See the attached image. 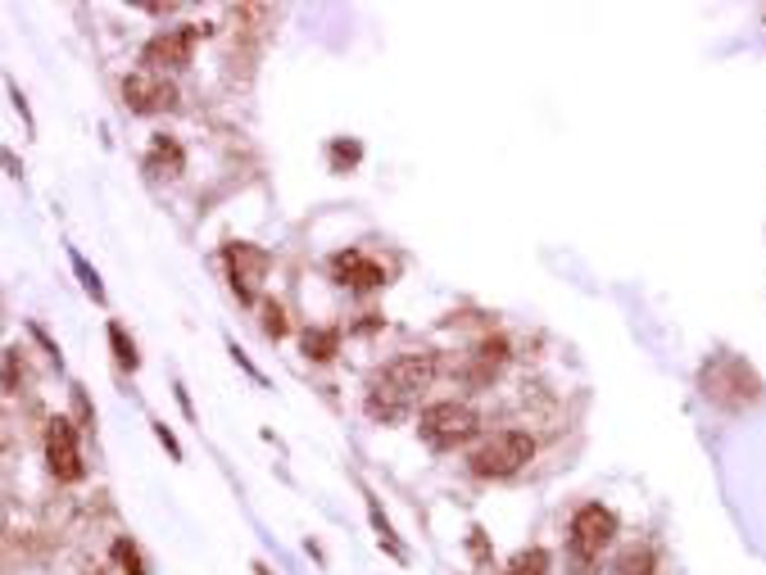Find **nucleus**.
<instances>
[{
	"label": "nucleus",
	"instance_id": "obj_9",
	"mask_svg": "<svg viewBox=\"0 0 766 575\" xmlns=\"http://www.w3.org/2000/svg\"><path fill=\"white\" fill-rule=\"evenodd\" d=\"M267 250H259V245H250V241H232L227 245V273H232V290L250 303L254 299V290H259V281L267 277Z\"/></svg>",
	"mask_w": 766,
	"mask_h": 575
},
{
	"label": "nucleus",
	"instance_id": "obj_14",
	"mask_svg": "<svg viewBox=\"0 0 766 575\" xmlns=\"http://www.w3.org/2000/svg\"><path fill=\"white\" fill-rule=\"evenodd\" d=\"M504 575H549V553L545 549H522Z\"/></svg>",
	"mask_w": 766,
	"mask_h": 575
},
{
	"label": "nucleus",
	"instance_id": "obj_2",
	"mask_svg": "<svg viewBox=\"0 0 766 575\" xmlns=\"http://www.w3.org/2000/svg\"><path fill=\"white\" fill-rule=\"evenodd\" d=\"M530 457H535V440L526 431H494L472 449L468 463L485 480H504V476H517Z\"/></svg>",
	"mask_w": 766,
	"mask_h": 575
},
{
	"label": "nucleus",
	"instance_id": "obj_17",
	"mask_svg": "<svg viewBox=\"0 0 766 575\" xmlns=\"http://www.w3.org/2000/svg\"><path fill=\"white\" fill-rule=\"evenodd\" d=\"M263 331L273 335V340H282V335H286V309H282L277 299H267V303H263Z\"/></svg>",
	"mask_w": 766,
	"mask_h": 575
},
{
	"label": "nucleus",
	"instance_id": "obj_3",
	"mask_svg": "<svg viewBox=\"0 0 766 575\" xmlns=\"http://www.w3.org/2000/svg\"><path fill=\"white\" fill-rule=\"evenodd\" d=\"M612 534H617V517H612L603 504H586L577 517H571V566H577L581 575L603 557V549L612 544Z\"/></svg>",
	"mask_w": 766,
	"mask_h": 575
},
{
	"label": "nucleus",
	"instance_id": "obj_12",
	"mask_svg": "<svg viewBox=\"0 0 766 575\" xmlns=\"http://www.w3.org/2000/svg\"><path fill=\"white\" fill-rule=\"evenodd\" d=\"M299 350H304V358L327 363V358H336V350H340V331H331V327H309V331L299 335Z\"/></svg>",
	"mask_w": 766,
	"mask_h": 575
},
{
	"label": "nucleus",
	"instance_id": "obj_20",
	"mask_svg": "<svg viewBox=\"0 0 766 575\" xmlns=\"http://www.w3.org/2000/svg\"><path fill=\"white\" fill-rule=\"evenodd\" d=\"M344 159L354 164V159H359V145H344V141H340V145H336V168H340Z\"/></svg>",
	"mask_w": 766,
	"mask_h": 575
},
{
	"label": "nucleus",
	"instance_id": "obj_1",
	"mask_svg": "<svg viewBox=\"0 0 766 575\" xmlns=\"http://www.w3.org/2000/svg\"><path fill=\"white\" fill-rule=\"evenodd\" d=\"M436 380V358L431 354H400L386 367H376V376L368 380V417L372 421H404L423 390Z\"/></svg>",
	"mask_w": 766,
	"mask_h": 575
},
{
	"label": "nucleus",
	"instance_id": "obj_18",
	"mask_svg": "<svg viewBox=\"0 0 766 575\" xmlns=\"http://www.w3.org/2000/svg\"><path fill=\"white\" fill-rule=\"evenodd\" d=\"M113 557H119V566H123V575H145V562H141V553L128 544V540H119L113 544Z\"/></svg>",
	"mask_w": 766,
	"mask_h": 575
},
{
	"label": "nucleus",
	"instance_id": "obj_21",
	"mask_svg": "<svg viewBox=\"0 0 766 575\" xmlns=\"http://www.w3.org/2000/svg\"><path fill=\"white\" fill-rule=\"evenodd\" d=\"M155 435H160V440L168 444V453H173V457H182V444H177V440L168 435V427H155Z\"/></svg>",
	"mask_w": 766,
	"mask_h": 575
},
{
	"label": "nucleus",
	"instance_id": "obj_15",
	"mask_svg": "<svg viewBox=\"0 0 766 575\" xmlns=\"http://www.w3.org/2000/svg\"><path fill=\"white\" fill-rule=\"evenodd\" d=\"M109 344H113V358H119V367H123V372H136L141 354H136V344L128 340V331H123L119 322H109Z\"/></svg>",
	"mask_w": 766,
	"mask_h": 575
},
{
	"label": "nucleus",
	"instance_id": "obj_19",
	"mask_svg": "<svg viewBox=\"0 0 766 575\" xmlns=\"http://www.w3.org/2000/svg\"><path fill=\"white\" fill-rule=\"evenodd\" d=\"M73 267H78V277H83V286H87V295L91 299H105V286H100V277L91 273V263L78 254V250H73Z\"/></svg>",
	"mask_w": 766,
	"mask_h": 575
},
{
	"label": "nucleus",
	"instance_id": "obj_4",
	"mask_svg": "<svg viewBox=\"0 0 766 575\" xmlns=\"http://www.w3.org/2000/svg\"><path fill=\"white\" fill-rule=\"evenodd\" d=\"M417 435H423L431 449H453L463 444L468 435H477V412L468 403H427L423 412H417Z\"/></svg>",
	"mask_w": 766,
	"mask_h": 575
},
{
	"label": "nucleus",
	"instance_id": "obj_13",
	"mask_svg": "<svg viewBox=\"0 0 766 575\" xmlns=\"http://www.w3.org/2000/svg\"><path fill=\"white\" fill-rule=\"evenodd\" d=\"M617 571H622V575H654V571H658V557H654V549H648V544H631V549L622 553Z\"/></svg>",
	"mask_w": 766,
	"mask_h": 575
},
{
	"label": "nucleus",
	"instance_id": "obj_6",
	"mask_svg": "<svg viewBox=\"0 0 766 575\" xmlns=\"http://www.w3.org/2000/svg\"><path fill=\"white\" fill-rule=\"evenodd\" d=\"M200 32L209 27H173V32H160V36H150L145 51H141V64L150 73H168V68H186L190 55H196V42H200Z\"/></svg>",
	"mask_w": 766,
	"mask_h": 575
},
{
	"label": "nucleus",
	"instance_id": "obj_11",
	"mask_svg": "<svg viewBox=\"0 0 766 575\" xmlns=\"http://www.w3.org/2000/svg\"><path fill=\"white\" fill-rule=\"evenodd\" d=\"M182 164H186L182 145L168 141V136H155V145H150V155H145V173H155V177H177Z\"/></svg>",
	"mask_w": 766,
	"mask_h": 575
},
{
	"label": "nucleus",
	"instance_id": "obj_10",
	"mask_svg": "<svg viewBox=\"0 0 766 575\" xmlns=\"http://www.w3.org/2000/svg\"><path fill=\"white\" fill-rule=\"evenodd\" d=\"M331 277L340 286H354V290H376V286H386V267L376 258H368L363 250H340L331 258Z\"/></svg>",
	"mask_w": 766,
	"mask_h": 575
},
{
	"label": "nucleus",
	"instance_id": "obj_8",
	"mask_svg": "<svg viewBox=\"0 0 766 575\" xmlns=\"http://www.w3.org/2000/svg\"><path fill=\"white\" fill-rule=\"evenodd\" d=\"M46 463L55 472V480H83V449H78V431H73L68 417H55L46 427Z\"/></svg>",
	"mask_w": 766,
	"mask_h": 575
},
{
	"label": "nucleus",
	"instance_id": "obj_16",
	"mask_svg": "<svg viewBox=\"0 0 766 575\" xmlns=\"http://www.w3.org/2000/svg\"><path fill=\"white\" fill-rule=\"evenodd\" d=\"M368 512H372V526H376V540H381V549H391V553H395V557L404 562L408 553H404V544L395 540V526H391L386 517H381V504H376V498H372V494H368Z\"/></svg>",
	"mask_w": 766,
	"mask_h": 575
},
{
	"label": "nucleus",
	"instance_id": "obj_5",
	"mask_svg": "<svg viewBox=\"0 0 766 575\" xmlns=\"http://www.w3.org/2000/svg\"><path fill=\"white\" fill-rule=\"evenodd\" d=\"M703 395L712 403H721V408H744V403H757L762 386H757V376L740 358H716L703 372Z\"/></svg>",
	"mask_w": 766,
	"mask_h": 575
},
{
	"label": "nucleus",
	"instance_id": "obj_7",
	"mask_svg": "<svg viewBox=\"0 0 766 575\" xmlns=\"http://www.w3.org/2000/svg\"><path fill=\"white\" fill-rule=\"evenodd\" d=\"M123 104L132 113H164L177 104V87L168 82V73H150V68H136L123 78Z\"/></svg>",
	"mask_w": 766,
	"mask_h": 575
}]
</instances>
